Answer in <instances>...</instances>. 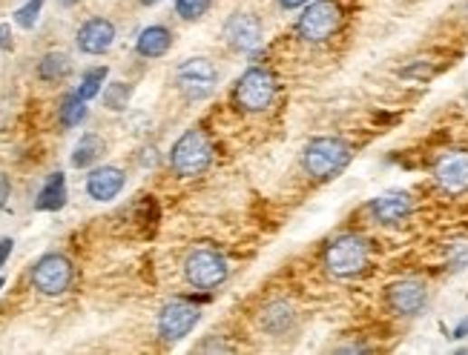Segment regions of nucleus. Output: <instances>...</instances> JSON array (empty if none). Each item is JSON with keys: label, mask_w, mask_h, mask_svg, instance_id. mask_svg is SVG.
I'll return each mask as SVG.
<instances>
[{"label": "nucleus", "mask_w": 468, "mask_h": 355, "mask_svg": "<svg viewBox=\"0 0 468 355\" xmlns=\"http://www.w3.org/2000/svg\"><path fill=\"white\" fill-rule=\"evenodd\" d=\"M354 161V149L348 141L333 138V135H322V138H313L302 149V169L305 175L316 181H330L339 173H345L348 163Z\"/></svg>", "instance_id": "1"}, {"label": "nucleus", "mask_w": 468, "mask_h": 355, "mask_svg": "<svg viewBox=\"0 0 468 355\" xmlns=\"http://www.w3.org/2000/svg\"><path fill=\"white\" fill-rule=\"evenodd\" d=\"M325 269L333 278H357L362 276L368 264H371V244H368L362 235L345 232L337 235L328 247H325Z\"/></svg>", "instance_id": "2"}, {"label": "nucleus", "mask_w": 468, "mask_h": 355, "mask_svg": "<svg viewBox=\"0 0 468 355\" xmlns=\"http://www.w3.org/2000/svg\"><path fill=\"white\" fill-rule=\"evenodd\" d=\"M213 163V144L205 129H187L170 149V166L178 178H198Z\"/></svg>", "instance_id": "3"}, {"label": "nucleus", "mask_w": 468, "mask_h": 355, "mask_svg": "<svg viewBox=\"0 0 468 355\" xmlns=\"http://www.w3.org/2000/svg\"><path fill=\"white\" fill-rule=\"evenodd\" d=\"M276 100V78L271 70L262 66H250V70L239 78L236 89H233V104L247 115L267 112Z\"/></svg>", "instance_id": "4"}, {"label": "nucleus", "mask_w": 468, "mask_h": 355, "mask_svg": "<svg viewBox=\"0 0 468 355\" xmlns=\"http://www.w3.org/2000/svg\"><path fill=\"white\" fill-rule=\"evenodd\" d=\"M230 276V264L219 249L213 247H198L184 258V278L196 290H215L222 286Z\"/></svg>", "instance_id": "5"}, {"label": "nucleus", "mask_w": 468, "mask_h": 355, "mask_svg": "<svg viewBox=\"0 0 468 355\" xmlns=\"http://www.w3.org/2000/svg\"><path fill=\"white\" fill-rule=\"evenodd\" d=\"M342 26V9L337 6V0H316L308 4V9L299 14L296 35L305 43H325L339 32Z\"/></svg>", "instance_id": "6"}, {"label": "nucleus", "mask_w": 468, "mask_h": 355, "mask_svg": "<svg viewBox=\"0 0 468 355\" xmlns=\"http://www.w3.org/2000/svg\"><path fill=\"white\" fill-rule=\"evenodd\" d=\"M75 281V266L72 261L61 256V252H46V256H41L35 261V266H32V286L41 293V295H63L66 290L72 286Z\"/></svg>", "instance_id": "7"}, {"label": "nucleus", "mask_w": 468, "mask_h": 355, "mask_svg": "<svg viewBox=\"0 0 468 355\" xmlns=\"http://www.w3.org/2000/svg\"><path fill=\"white\" fill-rule=\"evenodd\" d=\"M176 87L187 100H207L219 87V70L207 58H187L176 70Z\"/></svg>", "instance_id": "8"}, {"label": "nucleus", "mask_w": 468, "mask_h": 355, "mask_svg": "<svg viewBox=\"0 0 468 355\" xmlns=\"http://www.w3.org/2000/svg\"><path fill=\"white\" fill-rule=\"evenodd\" d=\"M198 318H202V310H198L196 304L176 298L170 304H164L158 313V335L164 341H181L184 335L193 332Z\"/></svg>", "instance_id": "9"}, {"label": "nucleus", "mask_w": 468, "mask_h": 355, "mask_svg": "<svg viewBox=\"0 0 468 355\" xmlns=\"http://www.w3.org/2000/svg\"><path fill=\"white\" fill-rule=\"evenodd\" d=\"M262 18L253 12H233L222 26V38L233 52H253L262 43Z\"/></svg>", "instance_id": "10"}, {"label": "nucleus", "mask_w": 468, "mask_h": 355, "mask_svg": "<svg viewBox=\"0 0 468 355\" xmlns=\"http://www.w3.org/2000/svg\"><path fill=\"white\" fill-rule=\"evenodd\" d=\"M386 304L394 315H420L428 304V286L423 281H414V278L396 281L388 286Z\"/></svg>", "instance_id": "11"}, {"label": "nucleus", "mask_w": 468, "mask_h": 355, "mask_svg": "<svg viewBox=\"0 0 468 355\" xmlns=\"http://www.w3.org/2000/svg\"><path fill=\"white\" fill-rule=\"evenodd\" d=\"M368 212L377 224L382 227H396L411 218L414 212V198L403 190H394V192H386V195H377L371 204H368Z\"/></svg>", "instance_id": "12"}, {"label": "nucleus", "mask_w": 468, "mask_h": 355, "mask_svg": "<svg viewBox=\"0 0 468 355\" xmlns=\"http://www.w3.org/2000/svg\"><path fill=\"white\" fill-rule=\"evenodd\" d=\"M434 181H437V187L457 198V195H465L468 192V152H451L445 155L437 169H434Z\"/></svg>", "instance_id": "13"}, {"label": "nucleus", "mask_w": 468, "mask_h": 355, "mask_svg": "<svg viewBox=\"0 0 468 355\" xmlns=\"http://www.w3.org/2000/svg\"><path fill=\"white\" fill-rule=\"evenodd\" d=\"M115 23L110 18H90V21H83L81 29H78V49L83 55H107L112 43H115Z\"/></svg>", "instance_id": "14"}, {"label": "nucleus", "mask_w": 468, "mask_h": 355, "mask_svg": "<svg viewBox=\"0 0 468 355\" xmlns=\"http://www.w3.org/2000/svg\"><path fill=\"white\" fill-rule=\"evenodd\" d=\"M124 183H127L124 169L110 166V163L107 166H95L92 173L87 175V195L92 201H112V198L121 195Z\"/></svg>", "instance_id": "15"}, {"label": "nucleus", "mask_w": 468, "mask_h": 355, "mask_svg": "<svg viewBox=\"0 0 468 355\" xmlns=\"http://www.w3.org/2000/svg\"><path fill=\"white\" fill-rule=\"evenodd\" d=\"M296 327V307L288 301H271L259 313V330L273 338H288Z\"/></svg>", "instance_id": "16"}, {"label": "nucleus", "mask_w": 468, "mask_h": 355, "mask_svg": "<svg viewBox=\"0 0 468 355\" xmlns=\"http://www.w3.org/2000/svg\"><path fill=\"white\" fill-rule=\"evenodd\" d=\"M173 46V32L156 23V26H147L141 29V35L136 41V52L147 61H156V58H164L167 52H170Z\"/></svg>", "instance_id": "17"}, {"label": "nucleus", "mask_w": 468, "mask_h": 355, "mask_svg": "<svg viewBox=\"0 0 468 355\" xmlns=\"http://www.w3.org/2000/svg\"><path fill=\"white\" fill-rule=\"evenodd\" d=\"M63 204H66V175L53 173L35 198V210L38 212H58V210H63Z\"/></svg>", "instance_id": "18"}, {"label": "nucleus", "mask_w": 468, "mask_h": 355, "mask_svg": "<svg viewBox=\"0 0 468 355\" xmlns=\"http://www.w3.org/2000/svg\"><path fill=\"white\" fill-rule=\"evenodd\" d=\"M72 75V58L66 52H46L38 61V78L46 83H61Z\"/></svg>", "instance_id": "19"}, {"label": "nucleus", "mask_w": 468, "mask_h": 355, "mask_svg": "<svg viewBox=\"0 0 468 355\" xmlns=\"http://www.w3.org/2000/svg\"><path fill=\"white\" fill-rule=\"evenodd\" d=\"M101 155H104V138H101V135H95V132H87L75 144V149H72V166L75 169H87Z\"/></svg>", "instance_id": "20"}, {"label": "nucleus", "mask_w": 468, "mask_h": 355, "mask_svg": "<svg viewBox=\"0 0 468 355\" xmlns=\"http://www.w3.org/2000/svg\"><path fill=\"white\" fill-rule=\"evenodd\" d=\"M58 117H61V126L63 129H75L83 124V117H87V100H83L78 92H70L63 100H61V109H58Z\"/></svg>", "instance_id": "21"}, {"label": "nucleus", "mask_w": 468, "mask_h": 355, "mask_svg": "<svg viewBox=\"0 0 468 355\" xmlns=\"http://www.w3.org/2000/svg\"><path fill=\"white\" fill-rule=\"evenodd\" d=\"M129 100H132V83H127V80H112V83H107V89H104V107L110 112H124L129 107Z\"/></svg>", "instance_id": "22"}, {"label": "nucleus", "mask_w": 468, "mask_h": 355, "mask_svg": "<svg viewBox=\"0 0 468 355\" xmlns=\"http://www.w3.org/2000/svg\"><path fill=\"white\" fill-rule=\"evenodd\" d=\"M107 66H92V70L83 72L81 83H78V95L83 100H92L95 95H101V87L107 83Z\"/></svg>", "instance_id": "23"}, {"label": "nucleus", "mask_w": 468, "mask_h": 355, "mask_svg": "<svg viewBox=\"0 0 468 355\" xmlns=\"http://www.w3.org/2000/svg\"><path fill=\"white\" fill-rule=\"evenodd\" d=\"M210 6H213V0H176V14L181 21L196 23L210 12Z\"/></svg>", "instance_id": "24"}, {"label": "nucleus", "mask_w": 468, "mask_h": 355, "mask_svg": "<svg viewBox=\"0 0 468 355\" xmlns=\"http://www.w3.org/2000/svg\"><path fill=\"white\" fill-rule=\"evenodd\" d=\"M43 4H46V0H29L26 6H21L18 12H14V23H18L21 29H32L38 23V14H41Z\"/></svg>", "instance_id": "25"}, {"label": "nucleus", "mask_w": 468, "mask_h": 355, "mask_svg": "<svg viewBox=\"0 0 468 355\" xmlns=\"http://www.w3.org/2000/svg\"><path fill=\"white\" fill-rule=\"evenodd\" d=\"M9 195H12V181H9V175L0 173V210L9 204Z\"/></svg>", "instance_id": "26"}, {"label": "nucleus", "mask_w": 468, "mask_h": 355, "mask_svg": "<svg viewBox=\"0 0 468 355\" xmlns=\"http://www.w3.org/2000/svg\"><path fill=\"white\" fill-rule=\"evenodd\" d=\"M12 26L9 23H0V49H12Z\"/></svg>", "instance_id": "27"}, {"label": "nucleus", "mask_w": 468, "mask_h": 355, "mask_svg": "<svg viewBox=\"0 0 468 355\" xmlns=\"http://www.w3.org/2000/svg\"><path fill=\"white\" fill-rule=\"evenodd\" d=\"M12 247H14V241H12V238H0V266H4V264L9 261Z\"/></svg>", "instance_id": "28"}, {"label": "nucleus", "mask_w": 468, "mask_h": 355, "mask_svg": "<svg viewBox=\"0 0 468 355\" xmlns=\"http://www.w3.org/2000/svg\"><path fill=\"white\" fill-rule=\"evenodd\" d=\"M310 0H279L282 9H299V6H308Z\"/></svg>", "instance_id": "29"}, {"label": "nucleus", "mask_w": 468, "mask_h": 355, "mask_svg": "<svg viewBox=\"0 0 468 355\" xmlns=\"http://www.w3.org/2000/svg\"><path fill=\"white\" fill-rule=\"evenodd\" d=\"M468 335V318L463 321V324H457V330H454V335H451V338H465Z\"/></svg>", "instance_id": "30"}, {"label": "nucleus", "mask_w": 468, "mask_h": 355, "mask_svg": "<svg viewBox=\"0 0 468 355\" xmlns=\"http://www.w3.org/2000/svg\"><path fill=\"white\" fill-rule=\"evenodd\" d=\"M55 4H58L61 9H72V6H78V0H55Z\"/></svg>", "instance_id": "31"}, {"label": "nucleus", "mask_w": 468, "mask_h": 355, "mask_svg": "<svg viewBox=\"0 0 468 355\" xmlns=\"http://www.w3.org/2000/svg\"><path fill=\"white\" fill-rule=\"evenodd\" d=\"M138 4H141V6H158L161 0H138Z\"/></svg>", "instance_id": "32"}, {"label": "nucleus", "mask_w": 468, "mask_h": 355, "mask_svg": "<svg viewBox=\"0 0 468 355\" xmlns=\"http://www.w3.org/2000/svg\"><path fill=\"white\" fill-rule=\"evenodd\" d=\"M0 286H4V278H0Z\"/></svg>", "instance_id": "33"}]
</instances>
